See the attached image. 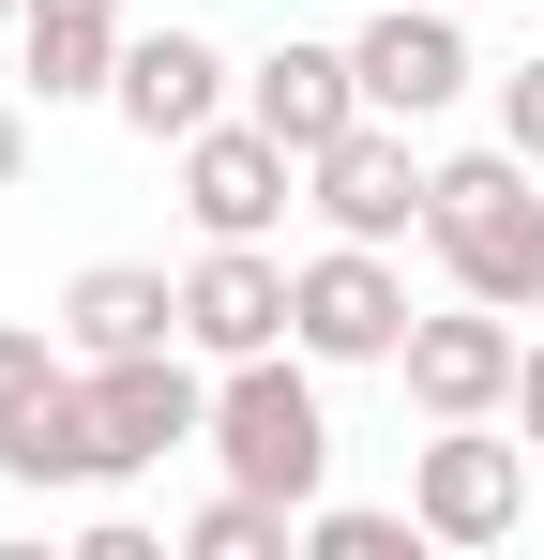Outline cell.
Instances as JSON below:
<instances>
[{"label": "cell", "mask_w": 544, "mask_h": 560, "mask_svg": "<svg viewBox=\"0 0 544 560\" xmlns=\"http://www.w3.org/2000/svg\"><path fill=\"white\" fill-rule=\"evenodd\" d=\"M424 243H439V273L469 288V303L544 318V167L515 152V137H484V152H453V167H439Z\"/></svg>", "instance_id": "6da1fadb"}, {"label": "cell", "mask_w": 544, "mask_h": 560, "mask_svg": "<svg viewBox=\"0 0 544 560\" xmlns=\"http://www.w3.org/2000/svg\"><path fill=\"white\" fill-rule=\"evenodd\" d=\"M318 349H258V364H212V469L258 485V500H333V409H318Z\"/></svg>", "instance_id": "7a4b0ae2"}, {"label": "cell", "mask_w": 544, "mask_h": 560, "mask_svg": "<svg viewBox=\"0 0 544 560\" xmlns=\"http://www.w3.org/2000/svg\"><path fill=\"white\" fill-rule=\"evenodd\" d=\"M76 440H91V485L167 469L181 440H212V364H197V349H121V364H76Z\"/></svg>", "instance_id": "3957f363"}, {"label": "cell", "mask_w": 544, "mask_h": 560, "mask_svg": "<svg viewBox=\"0 0 544 560\" xmlns=\"http://www.w3.org/2000/svg\"><path fill=\"white\" fill-rule=\"evenodd\" d=\"M530 440H499V424H439L424 455H409V515H424V546L453 560H484V546H515L530 530Z\"/></svg>", "instance_id": "277c9868"}, {"label": "cell", "mask_w": 544, "mask_h": 560, "mask_svg": "<svg viewBox=\"0 0 544 560\" xmlns=\"http://www.w3.org/2000/svg\"><path fill=\"white\" fill-rule=\"evenodd\" d=\"M515 364H530V334H515L499 303H469V288L424 303V318H409V349H393V378H409V409H424V424H499V409H515Z\"/></svg>", "instance_id": "5b68a950"}, {"label": "cell", "mask_w": 544, "mask_h": 560, "mask_svg": "<svg viewBox=\"0 0 544 560\" xmlns=\"http://www.w3.org/2000/svg\"><path fill=\"white\" fill-rule=\"evenodd\" d=\"M409 137H424V121H378V106H363L333 152H303V212H318L333 243H409L424 197H439V167H424Z\"/></svg>", "instance_id": "8992f818"}, {"label": "cell", "mask_w": 544, "mask_h": 560, "mask_svg": "<svg viewBox=\"0 0 544 560\" xmlns=\"http://www.w3.org/2000/svg\"><path fill=\"white\" fill-rule=\"evenodd\" d=\"M287 318H303V258H272V243H197V273H181V349H197V364L303 349Z\"/></svg>", "instance_id": "52a82bcc"}, {"label": "cell", "mask_w": 544, "mask_h": 560, "mask_svg": "<svg viewBox=\"0 0 544 560\" xmlns=\"http://www.w3.org/2000/svg\"><path fill=\"white\" fill-rule=\"evenodd\" d=\"M287 197H303V152L272 137V121H197L181 137V212H197V243H272L287 228Z\"/></svg>", "instance_id": "ba28073f"}, {"label": "cell", "mask_w": 544, "mask_h": 560, "mask_svg": "<svg viewBox=\"0 0 544 560\" xmlns=\"http://www.w3.org/2000/svg\"><path fill=\"white\" fill-rule=\"evenodd\" d=\"M348 61H363V106L378 121H453V106L484 92V61H469V31H453L439 0H378L348 31Z\"/></svg>", "instance_id": "9c48e42d"}, {"label": "cell", "mask_w": 544, "mask_h": 560, "mask_svg": "<svg viewBox=\"0 0 544 560\" xmlns=\"http://www.w3.org/2000/svg\"><path fill=\"white\" fill-rule=\"evenodd\" d=\"M227 106H243V61H227V46H212V31H137V46H121V77H106V121H121V137H152V152H181V137H197V121H227Z\"/></svg>", "instance_id": "30bf717a"}, {"label": "cell", "mask_w": 544, "mask_h": 560, "mask_svg": "<svg viewBox=\"0 0 544 560\" xmlns=\"http://www.w3.org/2000/svg\"><path fill=\"white\" fill-rule=\"evenodd\" d=\"M409 318H424V303H409V273H393V243H318V258H303V318H287V334H303L318 364H393V349H409Z\"/></svg>", "instance_id": "8fae6325"}, {"label": "cell", "mask_w": 544, "mask_h": 560, "mask_svg": "<svg viewBox=\"0 0 544 560\" xmlns=\"http://www.w3.org/2000/svg\"><path fill=\"white\" fill-rule=\"evenodd\" d=\"M243 121H272L287 152H333V137L363 121V61H348V46H318V31H287V46L243 61Z\"/></svg>", "instance_id": "7c38bea8"}, {"label": "cell", "mask_w": 544, "mask_h": 560, "mask_svg": "<svg viewBox=\"0 0 544 560\" xmlns=\"http://www.w3.org/2000/svg\"><path fill=\"white\" fill-rule=\"evenodd\" d=\"M121 46H137L121 0H15V92H46V106H106Z\"/></svg>", "instance_id": "4fadbf2b"}, {"label": "cell", "mask_w": 544, "mask_h": 560, "mask_svg": "<svg viewBox=\"0 0 544 560\" xmlns=\"http://www.w3.org/2000/svg\"><path fill=\"white\" fill-rule=\"evenodd\" d=\"M61 349H76V364L181 349V273H152V258H91V273L61 288Z\"/></svg>", "instance_id": "5bb4252c"}, {"label": "cell", "mask_w": 544, "mask_h": 560, "mask_svg": "<svg viewBox=\"0 0 544 560\" xmlns=\"http://www.w3.org/2000/svg\"><path fill=\"white\" fill-rule=\"evenodd\" d=\"M287 546H303V515L258 500V485H212V500L181 515V560H287Z\"/></svg>", "instance_id": "9a60e30c"}, {"label": "cell", "mask_w": 544, "mask_h": 560, "mask_svg": "<svg viewBox=\"0 0 544 560\" xmlns=\"http://www.w3.org/2000/svg\"><path fill=\"white\" fill-rule=\"evenodd\" d=\"M409 546H424L409 500H393V515H378V500H303V560H409Z\"/></svg>", "instance_id": "2e32d148"}, {"label": "cell", "mask_w": 544, "mask_h": 560, "mask_svg": "<svg viewBox=\"0 0 544 560\" xmlns=\"http://www.w3.org/2000/svg\"><path fill=\"white\" fill-rule=\"evenodd\" d=\"M61 378H76V349H61V318H46V334H31V318H0V440H15V424H31V409H46Z\"/></svg>", "instance_id": "e0dca14e"}, {"label": "cell", "mask_w": 544, "mask_h": 560, "mask_svg": "<svg viewBox=\"0 0 544 560\" xmlns=\"http://www.w3.org/2000/svg\"><path fill=\"white\" fill-rule=\"evenodd\" d=\"M499 137H515V152H530V167H544V46H530V61H515V77H499Z\"/></svg>", "instance_id": "ac0fdd59"}, {"label": "cell", "mask_w": 544, "mask_h": 560, "mask_svg": "<svg viewBox=\"0 0 544 560\" xmlns=\"http://www.w3.org/2000/svg\"><path fill=\"white\" fill-rule=\"evenodd\" d=\"M76 560H167V530H137V515H91V530H76Z\"/></svg>", "instance_id": "d6986e66"}, {"label": "cell", "mask_w": 544, "mask_h": 560, "mask_svg": "<svg viewBox=\"0 0 544 560\" xmlns=\"http://www.w3.org/2000/svg\"><path fill=\"white\" fill-rule=\"evenodd\" d=\"M515 424H530V455H544V334H530V364H515Z\"/></svg>", "instance_id": "ffe728a7"}, {"label": "cell", "mask_w": 544, "mask_h": 560, "mask_svg": "<svg viewBox=\"0 0 544 560\" xmlns=\"http://www.w3.org/2000/svg\"><path fill=\"white\" fill-rule=\"evenodd\" d=\"M0 183H31V121H15V92H0Z\"/></svg>", "instance_id": "44dd1931"}]
</instances>
